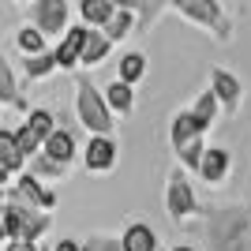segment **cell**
Segmentation results:
<instances>
[{"mask_svg": "<svg viewBox=\"0 0 251 251\" xmlns=\"http://www.w3.org/2000/svg\"><path fill=\"white\" fill-rule=\"evenodd\" d=\"M75 120L79 127H86L90 135H113L116 131V116L105 101V94L94 86V79L79 75L75 79Z\"/></svg>", "mask_w": 251, "mask_h": 251, "instance_id": "1", "label": "cell"}, {"mask_svg": "<svg viewBox=\"0 0 251 251\" xmlns=\"http://www.w3.org/2000/svg\"><path fill=\"white\" fill-rule=\"evenodd\" d=\"M120 248L124 251H157V232L150 229L147 221H131L124 232H120Z\"/></svg>", "mask_w": 251, "mask_h": 251, "instance_id": "15", "label": "cell"}, {"mask_svg": "<svg viewBox=\"0 0 251 251\" xmlns=\"http://www.w3.org/2000/svg\"><path fill=\"white\" fill-rule=\"evenodd\" d=\"M210 90L218 98L221 113L225 116H236L240 113V101H244V83L240 75L229 72V68H210Z\"/></svg>", "mask_w": 251, "mask_h": 251, "instance_id": "10", "label": "cell"}, {"mask_svg": "<svg viewBox=\"0 0 251 251\" xmlns=\"http://www.w3.org/2000/svg\"><path fill=\"white\" fill-rule=\"evenodd\" d=\"M0 165L8 169L11 176H19L23 169H26V154L19 150V143H15V131H11V127H0Z\"/></svg>", "mask_w": 251, "mask_h": 251, "instance_id": "16", "label": "cell"}, {"mask_svg": "<svg viewBox=\"0 0 251 251\" xmlns=\"http://www.w3.org/2000/svg\"><path fill=\"white\" fill-rule=\"evenodd\" d=\"M165 8H169V0H139V11H135V30H139V34L154 30V23L165 15Z\"/></svg>", "mask_w": 251, "mask_h": 251, "instance_id": "26", "label": "cell"}, {"mask_svg": "<svg viewBox=\"0 0 251 251\" xmlns=\"http://www.w3.org/2000/svg\"><path fill=\"white\" fill-rule=\"evenodd\" d=\"M180 4H184V0H169V8H180Z\"/></svg>", "mask_w": 251, "mask_h": 251, "instance_id": "37", "label": "cell"}, {"mask_svg": "<svg viewBox=\"0 0 251 251\" xmlns=\"http://www.w3.org/2000/svg\"><path fill=\"white\" fill-rule=\"evenodd\" d=\"M0 109H4V105H0Z\"/></svg>", "mask_w": 251, "mask_h": 251, "instance_id": "39", "label": "cell"}, {"mask_svg": "<svg viewBox=\"0 0 251 251\" xmlns=\"http://www.w3.org/2000/svg\"><path fill=\"white\" fill-rule=\"evenodd\" d=\"M86 30H90V26H83V23H72V26L60 34V42L52 45V56H56V68H60V72H75V68H79Z\"/></svg>", "mask_w": 251, "mask_h": 251, "instance_id": "12", "label": "cell"}, {"mask_svg": "<svg viewBox=\"0 0 251 251\" xmlns=\"http://www.w3.org/2000/svg\"><path fill=\"white\" fill-rule=\"evenodd\" d=\"M116 157H120V147H116L113 135H90L83 147V169L90 176H105L116 169Z\"/></svg>", "mask_w": 251, "mask_h": 251, "instance_id": "9", "label": "cell"}, {"mask_svg": "<svg viewBox=\"0 0 251 251\" xmlns=\"http://www.w3.org/2000/svg\"><path fill=\"white\" fill-rule=\"evenodd\" d=\"M165 214L173 221H191V218H199L202 214V202L199 195H195V188H191V180H188V169H173L165 180Z\"/></svg>", "mask_w": 251, "mask_h": 251, "instance_id": "6", "label": "cell"}, {"mask_svg": "<svg viewBox=\"0 0 251 251\" xmlns=\"http://www.w3.org/2000/svg\"><path fill=\"white\" fill-rule=\"evenodd\" d=\"M195 176H199L206 188H221V184L232 176V154L225 147H206V150H202V157H199Z\"/></svg>", "mask_w": 251, "mask_h": 251, "instance_id": "11", "label": "cell"}, {"mask_svg": "<svg viewBox=\"0 0 251 251\" xmlns=\"http://www.w3.org/2000/svg\"><path fill=\"white\" fill-rule=\"evenodd\" d=\"M206 131L210 127H202L191 109H180V113L169 120V147L176 150L180 169H188V173L199 169V157H202V150H206Z\"/></svg>", "mask_w": 251, "mask_h": 251, "instance_id": "2", "label": "cell"}, {"mask_svg": "<svg viewBox=\"0 0 251 251\" xmlns=\"http://www.w3.org/2000/svg\"><path fill=\"white\" fill-rule=\"evenodd\" d=\"M4 26H8V15H4V11H0V34H4Z\"/></svg>", "mask_w": 251, "mask_h": 251, "instance_id": "36", "label": "cell"}, {"mask_svg": "<svg viewBox=\"0 0 251 251\" xmlns=\"http://www.w3.org/2000/svg\"><path fill=\"white\" fill-rule=\"evenodd\" d=\"M11 131H15V143H19V150H23L26 157H34L38 150H42V139H38L30 127H26V120H23L19 127H11Z\"/></svg>", "mask_w": 251, "mask_h": 251, "instance_id": "28", "label": "cell"}, {"mask_svg": "<svg viewBox=\"0 0 251 251\" xmlns=\"http://www.w3.org/2000/svg\"><path fill=\"white\" fill-rule=\"evenodd\" d=\"M210 248L214 251H251V218L244 210L210 214Z\"/></svg>", "mask_w": 251, "mask_h": 251, "instance_id": "3", "label": "cell"}, {"mask_svg": "<svg viewBox=\"0 0 251 251\" xmlns=\"http://www.w3.org/2000/svg\"><path fill=\"white\" fill-rule=\"evenodd\" d=\"M8 199H11V202H23V206H34V210H45V214H52V210H56V191L45 188L42 180L34 176V173H26V169H23L19 176H11Z\"/></svg>", "mask_w": 251, "mask_h": 251, "instance_id": "7", "label": "cell"}, {"mask_svg": "<svg viewBox=\"0 0 251 251\" xmlns=\"http://www.w3.org/2000/svg\"><path fill=\"white\" fill-rule=\"evenodd\" d=\"M109 49H113V42L105 38V30L90 26V30H86V42H83V56H79V64H83V68H98V64L109 56Z\"/></svg>", "mask_w": 251, "mask_h": 251, "instance_id": "17", "label": "cell"}, {"mask_svg": "<svg viewBox=\"0 0 251 251\" xmlns=\"http://www.w3.org/2000/svg\"><path fill=\"white\" fill-rule=\"evenodd\" d=\"M157 251H161V248H157Z\"/></svg>", "mask_w": 251, "mask_h": 251, "instance_id": "40", "label": "cell"}, {"mask_svg": "<svg viewBox=\"0 0 251 251\" xmlns=\"http://www.w3.org/2000/svg\"><path fill=\"white\" fill-rule=\"evenodd\" d=\"M169 251H199V248H191V244H176V248H169Z\"/></svg>", "mask_w": 251, "mask_h": 251, "instance_id": "34", "label": "cell"}, {"mask_svg": "<svg viewBox=\"0 0 251 251\" xmlns=\"http://www.w3.org/2000/svg\"><path fill=\"white\" fill-rule=\"evenodd\" d=\"M15 49H19L23 56H34V52H45V49H49V38H45L34 23H26V26L15 30Z\"/></svg>", "mask_w": 251, "mask_h": 251, "instance_id": "23", "label": "cell"}, {"mask_svg": "<svg viewBox=\"0 0 251 251\" xmlns=\"http://www.w3.org/2000/svg\"><path fill=\"white\" fill-rule=\"evenodd\" d=\"M176 11H180V19H188L191 26L214 34L218 42H229L232 38V19L225 15L221 0H184Z\"/></svg>", "mask_w": 251, "mask_h": 251, "instance_id": "5", "label": "cell"}, {"mask_svg": "<svg viewBox=\"0 0 251 251\" xmlns=\"http://www.w3.org/2000/svg\"><path fill=\"white\" fill-rule=\"evenodd\" d=\"M15 4H30V0H15Z\"/></svg>", "mask_w": 251, "mask_h": 251, "instance_id": "38", "label": "cell"}, {"mask_svg": "<svg viewBox=\"0 0 251 251\" xmlns=\"http://www.w3.org/2000/svg\"><path fill=\"white\" fill-rule=\"evenodd\" d=\"M113 0H79V23L83 26H98L101 30L105 23L113 19Z\"/></svg>", "mask_w": 251, "mask_h": 251, "instance_id": "21", "label": "cell"}, {"mask_svg": "<svg viewBox=\"0 0 251 251\" xmlns=\"http://www.w3.org/2000/svg\"><path fill=\"white\" fill-rule=\"evenodd\" d=\"M42 150L52 157V161H60V165H72L75 154H79V135H75L72 127H60V124H56V131H52V135L42 143Z\"/></svg>", "mask_w": 251, "mask_h": 251, "instance_id": "13", "label": "cell"}, {"mask_svg": "<svg viewBox=\"0 0 251 251\" xmlns=\"http://www.w3.org/2000/svg\"><path fill=\"white\" fill-rule=\"evenodd\" d=\"M52 72H60V68H56V56H52V49L34 52V56H23V75H26L30 83H42V79H49Z\"/></svg>", "mask_w": 251, "mask_h": 251, "instance_id": "20", "label": "cell"}, {"mask_svg": "<svg viewBox=\"0 0 251 251\" xmlns=\"http://www.w3.org/2000/svg\"><path fill=\"white\" fill-rule=\"evenodd\" d=\"M26 173H34V176L42 180H64L68 176V165H60V161H52L49 154H45V150H38V154L34 157H26Z\"/></svg>", "mask_w": 251, "mask_h": 251, "instance_id": "22", "label": "cell"}, {"mask_svg": "<svg viewBox=\"0 0 251 251\" xmlns=\"http://www.w3.org/2000/svg\"><path fill=\"white\" fill-rule=\"evenodd\" d=\"M101 30H105V38H109L113 45H116V42H124L127 34L135 30V11H124V8H116V11H113V19L105 23Z\"/></svg>", "mask_w": 251, "mask_h": 251, "instance_id": "24", "label": "cell"}, {"mask_svg": "<svg viewBox=\"0 0 251 251\" xmlns=\"http://www.w3.org/2000/svg\"><path fill=\"white\" fill-rule=\"evenodd\" d=\"M8 244V229H4V214H0V248Z\"/></svg>", "mask_w": 251, "mask_h": 251, "instance_id": "32", "label": "cell"}, {"mask_svg": "<svg viewBox=\"0 0 251 251\" xmlns=\"http://www.w3.org/2000/svg\"><path fill=\"white\" fill-rule=\"evenodd\" d=\"M101 94H105V101H109V109H113V116H131V109H135V86L113 79Z\"/></svg>", "mask_w": 251, "mask_h": 251, "instance_id": "18", "label": "cell"}, {"mask_svg": "<svg viewBox=\"0 0 251 251\" xmlns=\"http://www.w3.org/2000/svg\"><path fill=\"white\" fill-rule=\"evenodd\" d=\"M0 214H4L8 240H42L45 232L52 229V214L34 210V206H23V202H11V199H4Z\"/></svg>", "mask_w": 251, "mask_h": 251, "instance_id": "4", "label": "cell"}, {"mask_svg": "<svg viewBox=\"0 0 251 251\" xmlns=\"http://www.w3.org/2000/svg\"><path fill=\"white\" fill-rule=\"evenodd\" d=\"M143 75H147V52L131 49V52H124V56L116 60V79H120V83L139 86V83H143Z\"/></svg>", "mask_w": 251, "mask_h": 251, "instance_id": "19", "label": "cell"}, {"mask_svg": "<svg viewBox=\"0 0 251 251\" xmlns=\"http://www.w3.org/2000/svg\"><path fill=\"white\" fill-rule=\"evenodd\" d=\"M4 251H42V248H38V240H8Z\"/></svg>", "mask_w": 251, "mask_h": 251, "instance_id": "29", "label": "cell"}, {"mask_svg": "<svg viewBox=\"0 0 251 251\" xmlns=\"http://www.w3.org/2000/svg\"><path fill=\"white\" fill-rule=\"evenodd\" d=\"M0 184H11V173H8L4 165H0Z\"/></svg>", "mask_w": 251, "mask_h": 251, "instance_id": "33", "label": "cell"}, {"mask_svg": "<svg viewBox=\"0 0 251 251\" xmlns=\"http://www.w3.org/2000/svg\"><path fill=\"white\" fill-rule=\"evenodd\" d=\"M191 113H195V120H199L202 127H214V120L221 116V105H218V98H214V90H202L195 101H191Z\"/></svg>", "mask_w": 251, "mask_h": 251, "instance_id": "25", "label": "cell"}, {"mask_svg": "<svg viewBox=\"0 0 251 251\" xmlns=\"http://www.w3.org/2000/svg\"><path fill=\"white\" fill-rule=\"evenodd\" d=\"M0 251H4V248H0Z\"/></svg>", "mask_w": 251, "mask_h": 251, "instance_id": "41", "label": "cell"}, {"mask_svg": "<svg viewBox=\"0 0 251 251\" xmlns=\"http://www.w3.org/2000/svg\"><path fill=\"white\" fill-rule=\"evenodd\" d=\"M26 127L45 143V139L56 131V113H52V109H26Z\"/></svg>", "mask_w": 251, "mask_h": 251, "instance_id": "27", "label": "cell"}, {"mask_svg": "<svg viewBox=\"0 0 251 251\" xmlns=\"http://www.w3.org/2000/svg\"><path fill=\"white\" fill-rule=\"evenodd\" d=\"M4 199H8V184H0V206H4Z\"/></svg>", "mask_w": 251, "mask_h": 251, "instance_id": "35", "label": "cell"}, {"mask_svg": "<svg viewBox=\"0 0 251 251\" xmlns=\"http://www.w3.org/2000/svg\"><path fill=\"white\" fill-rule=\"evenodd\" d=\"M52 251H83V244H79V240H72V236H64V240H56V244H52Z\"/></svg>", "mask_w": 251, "mask_h": 251, "instance_id": "30", "label": "cell"}, {"mask_svg": "<svg viewBox=\"0 0 251 251\" xmlns=\"http://www.w3.org/2000/svg\"><path fill=\"white\" fill-rule=\"evenodd\" d=\"M113 8H124V11H139V0H113Z\"/></svg>", "mask_w": 251, "mask_h": 251, "instance_id": "31", "label": "cell"}, {"mask_svg": "<svg viewBox=\"0 0 251 251\" xmlns=\"http://www.w3.org/2000/svg\"><path fill=\"white\" fill-rule=\"evenodd\" d=\"M0 105H11V109H30L26 105V98H23V90H19V79H15V68H11V60L0 52Z\"/></svg>", "mask_w": 251, "mask_h": 251, "instance_id": "14", "label": "cell"}, {"mask_svg": "<svg viewBox=\"0 0 251 251\" xmlns=\"http://www.w3.org/2000/svg\"><path fill=\"white\" fill-rule=\"evenodd\" d=\"M30 23L45 38H60L72 26V4L68 0H30Z\"/></svg>", "mask_w": 251, "mask_h": 251, "instance_id": "8", "label": "cell"}]
</instances>
